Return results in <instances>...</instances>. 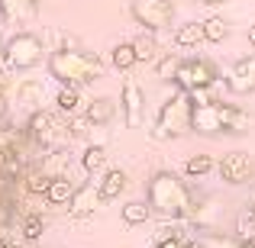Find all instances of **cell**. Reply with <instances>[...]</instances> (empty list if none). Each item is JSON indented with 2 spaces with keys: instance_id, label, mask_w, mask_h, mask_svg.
I'll return each mask as SVG.
<instances>
[{
  "instance_id": "6da1fadb",
  "label": "cell",
  "mask_w": 255,
  "mask_h": 248,
  "mask_svg": "<svg viewBox=\"0 0 255 248\" xmlns=\"http://www.w3.org/2000/svg\"><path fill=\"white\" fill-rule=\"evenodd\" d=\"M149 206L152 213H158L162 219H187L194 206V193L178 174L171 171H155L149 180Z\"/></svg>"
},
{
  "instance_id": "7a4b0ae2",
  "label": "cell",
  "mask_w": 255,
  "mask_h": 248,
  "mask_svg": "<svg viewBox=\"0 0 255 248\" xmlns=\"http://www.w3.org/2000/svg\"><path fill=\"white\" fill-rule=\"evenodd\" d=\"M49 75L62 87H84V84L100 81L104 62L94 52H84V49H55L49 55Z\"/></svg>"
},
{
  "instance_id": "3957f363",
  "label": "cell",
  "mask_w": 255,
  "mask_h": 248,
  "mask_svg": "<svg viewBox=\"0 0 255 248\" xmlns=\"http://www.w3.org/2000/svg\"><path fill=\"white\" fill-rule=\"evenodd\" d=\"M191 113H194L191 93L178 87V90L162 103V110H158L152 139H181L184 132H191Z\"/></svg>"
},
{
  "instance_id": "277c9868",
  "label": "cell",
  "mask_w": 255,
  "mask_h": 248,
  "mask_svg": "<svg viewBox=\"0 0 255 248\" xmlns=\"http://www.w3.org/2000/svg\"><path fill=\"white\" fill-rule=\"evenodd\" d=\"M26 136H29V142H36L39 149L49 155V152H58V149L68 145L71 129H68V123H62L52 110H36L29 116V123H26Z\"/></svg>"
},
{
  "instance_id": "5b68a950",
  "label": "cell",
  "mask_w": 255,
  "mask_h": 248,
  "mask_svg": "<svg viewBox=\"0 0 255 248\" xmlns=\"http://www.w3.org/2000/svg\"><path fill=\"white\" fill-rule=\"evenodd\" d=\"M45 58V45L32 32H16L10 42L3 45V65L10 71H29Z\"/></svg>"
},
{
  "instance_id": "8992f818",
  "label": "cell",
  "mask_w": 255,
  "mask_h": 248,
  "mask_svg": "<svg viewBox=\"0 0 255 248\" xmlns=\"http://www.w3.org/2000/svg\"><path fill=\"white\" fill-rule=\"evenodd\" d=\"M220 81V65L210 58H184L178 68L174 84L181 90H197V87H213Z\"/></svg>"
},
{
  "instance_id": "52a82bcc",
  "label": "cell",
  "mask_w": 255,
  "mask_h": 248,
  "mask_svg": "<svg viewBox=\"0 0 255 248\" xmlns=\"http://www.w3.org/2000/svg\"><path fill=\"white\" fill-rule=\"evenodd\" d=\"M132 19L149 32H162L174 23V3L171 0H132Z\"/></svg>"
},
{
  "instance_id": "ba28073f",
  "label": "cell",
  "mask_w": 255,
  "mask_h": 248,
  "mask_svg": "<svg viewBox=\"0 0 255 248\" xmlns=\"http://www.w3.org/2000/svg\"><path fill=\"white\" fill-rule=\"evenodd\" d=\"M120 103H123L126 126H129V129H139V126L145 123V93H142V87H139L136 78H126V81H123Z\"/></svg>"
},
{
  "instance_id": "9c48e42d",
  "label": "cell",
  "mask_w": 255,
  "mask_h": 248,
  "mask_svg": "<svg viewBox=\"0 0 255 248\" xmlns=\"http://www.w3.org/2000/svg\"><path fill=\"white\" fill-rule=\"evenodd\" d=\"M217 167H220V177H223L226 184H233V187L249 184L252 174H255V162H252L249 152H230V155H223V162Z\"/></svg>"
},
{
  "instance_id": "30bf717a",
  "label": "cell",
  "mask_w": 255,
  "mask_h": 248,
  "mask_svg": "<svg viewBox=\"0 0 255 248\" xmlns=\"http://www.w3.org/2000/svg\"><path fill=\"white\" fill-rule=\"evenodd\" d=\"M226 87L236 97H246V93L255 90V55H246L239 62H233V68L226 71Z\"/></svg>"
},
{
  "instance_id": "8fae6325",
  "label": "cell",
  "mask_w": 255,
  "mask_h": 248,
  "mask_svg": "<svg viewBox=\"0 0 255 248\" xmlns=\"http://www.w3.org/2000/svg\"><path fill=\"white\" fill-rule=\"evenodd\" d=\"M104 206V197H100V187L97 184H81L75 190V197H71L68 203V213L75 219H84V216H94V213Z\"/></svg>"
},
{
  "instance_id": "7c38bea8",
  "label": "cell",
  "mask_w": 255,
  "mask_h": 248,
  "mask_svg": "<svg viewBox=\"0 0 255 248\" xmlns=\"http://www.w3.org/2000/svg\"><path fill=\"white\" fill-rule=\"evenodd\" d=\"M220 119H223V132H233V136H249L255 126V116L249 110L236 103H223V100H220Z\"/></svg>"
},
{
  "instance_id": "4fadbf2b",
  "label": "cell",
  "mask_w": 255,
  "mask_h": 248,
  "mask_svg": "<svg viewBox=\"0 0 255 248\" xmlns=\"http://www.w3.org/2000/svg\"><path fill=\"white\" fill-rule=\"evenodd\" d=\"M191 129H194V132H200V136H217V132H223V119H220V103L194 106V113H191Z\"/></svg>"
},
{
  "instance_id": "5bb4252c",
  "label": "cell",
  "mask_w": 255,
  "mask_h": 248,
  "mask_svg": "<svg viewBox=\"0 0 255 248\" xmlns=\"http://www.w3.org/2000/svg\"><path fill=\"white\" fill-rule=\"evenodd\" d=\"M220 216H223V200H220V197H200V200H194L191 213H187V219H191L194 226H217Z\"/></svg>"
},
{
  "instance_id": "9a60e30c",
  "label": "cell",
  "mask_w": 255,
  "mask_h": 248,
  "mask_svg": "<svg viewBox=\"0 0 255 248\" xmlns=\"http://www.w3.org/2000/svg\"><path fill=\"white\" fill-rule=\"evenodd\" d=\"M36 10H39L36 0H0V16H3L6 23H16V26L32 23V19H36Z\"/></svg>"
},
{
  "instance_id": "2e32d148",
  "label": "cell",
  "mask_w": 255,
  "mask_h": 248,
  "mask_svg": "<svg viewBox=\"0 0 255 248\" xmlns=\"http://www.w3.org/2000/svg\"><path fill=\"white\" fill-rule=\"evenodd\" d=\"M84 116H87L91 126H107L113 116H117V103H113L110 97H94V100H87Z\"/></svg>"
},
{
  "instance_id": "e0dca14e",
  "label": "cell",
  "mask_w": 255,
  "mask_h": 248,
  "mask_svg": "<svg viewBox=\"0 0 255 248\" xmlns=\"http://www.w3.org/2000/svg\"><path fill=\"white\" fill-rule=\"evenodd\" d=\"M97 187H100V197H104V200H117L120 193L126 190V171H120V167H107V171L100 174Z\"/></svg>"
},
{
  "instance_id": "ac0fdd59",
  "label": "cell",
  "mask_w": 255,
  "mask_h": 248,
  "mask_svg": "<svg viewBox=\"0 0 255 248\" xmlns=\"http://www.w3.org/2000/svg\"><path fill=\"white\" fill-rule=\"evenodd\" d=\"M75 180L68 177V174H62V177H52V187H49V193H45V200H49L52 206H68L71 203V197H75Z\"/></svg>"
},
{
  "instance_id": "d6986e66",
  "label": "cell",
  "mask_w": 255,
  "mask_h": 248,
  "mask_svg": "<svg viewBox=\"0 0 255 248\" xmlns=\"http://www.w3.org/2000/svg\"><path fill=\"white\" fill-rule=\"evenodd\" d=\"M200 42H204V23L174 26V45H178V49H197Z\"/></svg>"
},
{
  "instance_id": "ffe728a7",
  "label": "cell",
  "mask_w": 255,
  "mask_h": 248,
  "mask_svg": "<svg viewBox=\"0 0 255 248\" xmlns=\"http://www.w3.org/2000/svg\"><path fill=\"white\" fill-rule=\"evenodd\" d=\"M107 149L104 145H87V149L81 152V167L84 174H104L107 171Z\"/></svg>"
},
{
  "instance_id": "44dd1931",
  "label": "cell",
  "mask_w": 255,
  "mask_h": 248,
  "mask_svg": "<svg viewBox=\"0 0 255 248\" xmlns=\"http://www.w3.org/2000/svg\"><path fill=\"white\" fill-rule=\"evenodd\" d=\"M120 216H123L126 226H142V223L152 219V206H149V200H129V203L120 210Z\"/></svg>"
},
{
  "instance_id": "7402d4cb",
  "label": "cell",
  "mask_w": 255,
  "mask_h": 248,
  "mask_svg": "<svg viewBox=\"0 0 255 248\" xmlns=\"http://www.w3.org/2000/svg\"><path fill=\"white\" fill-rule=\"evenodd\" d=\"M132 52H136V62H158V58H162V55H158L162 49H158L155 36H152L149 29H145L142 36L132 39Z\"/></svg>"
},
{
  "instance_id": "603a6c76",
  "label": "cell",
  "mask_w": 255,
  "mask_h": 248,
  "mask_svg": "<svg viewBox=\"0 0 255 248\" xmlns=\"http://www.w3.org/2000/svg\"><path fill=\"white\" fill-rule=\"evenodd\" d=\"M52 187V174L45 171V167H32V171L23 174V190L26 193H39V197H45Z\"/></svg>"
},
{
  "instance_id": "cb8c5ba5",
  "label": "cell",
  "mask_w": 255,
  "mask_h": 248,
  "mask_svg": "<svg viewBox=\"0 0 255 248\" xmlns=\"http://www.w3.org/2000/svg\"><path fill=\"white\" fill-rule=\"evenodd\" d=\"M181 62L184 58L178 55V52H168V55H162L155 62V75H158V81H165V84H174V78H178V68H181Z\"/></svg>"
},
{
  "instance_id": "d4e9b609",
  "label": "cell",
  "mask_w": 255,
  "mask_h": 248,
  "mask_svg": "<svg viewBox=\"0 0 255 248\" xmlns=\"http://www.w3.org/2000/svg\"><path fill=\"white\" fill-rule=\"evenodd\" d=\"M204 23V42H226L230 39V23L223 16H207Z\"/></svg>"
},
{
  "instance_id": "484cf974",
  "label": "cell",
  "mask_w": 255,
  "mask_h": 248,
  "mask_svg": "<svg viewBox=\"0 0 255 248\" xmlns=\"http://www.w3.org/2000/svg\"><path fill=\"white\" fill-rule=\"evenodd\" d=\"M81 103H84V100H81V87H62V90L55 93V106L62 113H78V110H81Z\"/></svg>"
},
{
  "instance_id": "4316f807",
  "label": "cell",
  "mask_w": 255,
  "mask_h": 248,
  "mask_svg": "<svg viewBox=\"0 0 255 248\" xmlns=\"http://www.w3.org/2000/svg\"><path fill=\"white\" fill-rule=\"evenodd\" d=\"M110 65L117 71H132V65H139L136 62V52H132V42H120L117 49L110 52Z\"/></svg>"
},
{
  "instance_id": "83f0119b",
  "label": "cell",
  "mask_w": 255,
  "mask_h": 248,
  "mask_svg": "<svg viewBox=\"0 0 255 248\" xmlns=\"http://www.w3.org/2000/svg\"><path fill=\"white\" fill-rule=\"evenodd\" d=\"M42 216L39 213H26L23 219H19V236H23V242H39L42 239Z\"/></svg>"
},
{
  "instance_id": "f1b7e54d",
  "label": "cell",
  "mask_w": 255,
  "mask_h": 248,
  "mask_svg": "<svg viewBox=\"0 0 255 248\" xmlns=\"http://www.w3.org/2000/svg\"><path fill=\"white\" fill-rule=\"evenodd\" d=\"M213 167H217V162H213L210 155H191V158L184 162V174L197 180V177H207Z\"/></svg>"
},
{
  "instance_id": "f546056e",
  "label": "cell",
  "mask_w": 255,
  "mask_h": 248,
  "mask_svg": "<svg viewBox=\"0 0 255 248\" xmlns=\"http://www.w3.org/2000/svg\"><path fill=\"white\" fill-rule=\"evenodd\" d=\"M16 100L23 106H39L45 100L42 84H39V81H23V84H19V90H16Z\"/></svg>"
},
{
  "instance_id": "4dcf8cb0",
  "label": "cell",
  "mask_w": 255,
  "mask_h": 248,
  "mask_svg": "<svg viewBox=\"0 0 255 248\" xmlns=\"http://www.w3.org/2000/svg\"><path fill=\"white\" fill-rule=\"evenodd\" d=\"M191 242L187 239H181V236H168V239H158L155 248H187Z\"/></svg>"
},
{
  "instance_id": "1f68e13d",
  "label": "cell",
  "mask_w": 255,
  "mask_h": 248,
  "mask_svg": "<svg viewBox=\"0 0 255 248\" xmlns=\"http://www.w3.org/2000/svg\"><path fill=\"white\" fill-rule=\"evenodd\" d=\"M6 90H10V75H6L3 65H0V97H6Z\"/></svg>"
},
{
  "instance_id": "d6a6232c",
  "label": "cell",
  "mask_w": 255,
  "mask_h": 248,
  "mask_svg": "<svg viewBox=\"0 0 255 248\" xmlns=\"http://www.w3.org/2000/svg\"><path fill=\"white\" fill-rule=\"evenodd\" d=\"M10 123V113H6V97H0V129H6Z\"/></svg>"
},
{
  "instance_id": "836d02e7",
  "label": "cell",
  "mask_w": 255,
  "mask_h": 248,
  "mask_svg": "<svg viewBox=\"0 0 255 248\" xmlns=\"http://www.w3.org/2000/svg\"><path fill=\"white\" fill-rule=\"evenodd\" d=\"M194 3H200V6H217V3H226V0H194Z\"/></svg>"
},
{
  "instance_id": "e575fe53",
  "label": "cell",
  "mask_w": 255,
  "mask_h": 248,
  "mask_svg": "<svg viewBox=\"0 0 255 248\" xmlns=\"http://www.w3.org/2000/svg\"><path fill=\"white\" fill-rule=\"evenodd\" d=\"M246 39H249V45H252V49H255V23L249 26V32H246Z\"/></svg>"
},
{
  "instance_id": "d590c367",
  "label": "cell",
  "mask_w": 255,
  "mask_h": 248,
  "mask_svg": "<svg viewBox=\"0 0 255 248\" xmlns=\"http://www.w3.org/2000/svg\"><path fill=\"white\" fill-rule=\"evenodd\" d=\"M187 248H204V245H200V242H191V245H187Z\"/></svg>"
},
{
  "instance_id": "8d00e7d4",
  "label": "cell",
  "mask_w": 255,
  "mask_h": 248,
  "mask_svg": "<svg viewBox=\"0 0 255 248\" xmlns=\"http://www.w3.org/2000/svg\"><path fill=\"white\" fill-rule=\"evenodd\" d=\"M0 65H3V45H0Z\"/></svg>"
},
{
  "instance_id": "74e56055",
  "label": "cell",
  "mask_w": 255,
  "mask_h": 248,
  "mask_svg": "<svg viewBox=\"0 0 255 248\" xmlns=\"http://www.w3.org/2000/svg\"><path fill=\"white\" fill-rule=\"evenodd\" d=\"M249 245H252V248H255V236H252V239H249Z\"/></svg>"
}]
</instances>
